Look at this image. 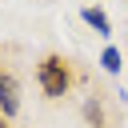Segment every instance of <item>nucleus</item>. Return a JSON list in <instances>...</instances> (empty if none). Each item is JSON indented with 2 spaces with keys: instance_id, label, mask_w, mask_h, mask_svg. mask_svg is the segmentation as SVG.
I'll list each match as a JSON object with an SVG mask.
<instances>
[{
  "instance_id": "f257e3e1",
  "label": "nucleus",
  "mask_w": 128,
  "mask_h": 128,
  "mask_svg": "<svg viewBox=\"0 0 128 128\" xmlns=\"http://www.w3.org/2000/svg\"><path fill=\"white\" fill-rule=\"evenodd\" d=\"M36 84H40V92H44L48 100L68 96V88H72V68H68V60H64L60 52L40 56V64H36Z\"/></svg>"
},
{
  "instance_id": "f03ea898",
  "label": "nucleus",
  "mask_w": 128,
  "mask_h": 128,
  "mask_svg": "<svg viewBox=\"0 0 128 128\" xmlns=\"http://www.w3.org/2000/svg\"><path fill=\"white\" fill-rule=\"evenodd\" d=\"M16 112H20V80L8 68H0V116L12 120Z\"/></svg>"
},
{
  "instance_id": "7ed1b4c3",
  "label": "nucleus",
  "mask_w": 128,
  "mask_h": 128,
  "mask_svg": "<svg viewBox=\"0 0 128 128\" xmlns=\"http://www.w3.org/2000/svg\"><path fill=\"white\" fill-rule=\"evenodd\" d=\"M80 20H84L96 36H104V40L112 36V20H108V12H104L100 4H84V8H80Z\"/></svg>"
},
{
  "instance_id": "20e7f679",
  "label": "nucleus",
  "mask_w": 128,
  "mask_h": 128,
  "mask_svg": "<svg viewBox=\"0 0 128 128\" xmlns=\"http://www.w3.org/2000/svg\"><path fill=\"white\" fill-rule=\"evenodd\" d=\"M120 60H124V56H120V48H116V44H108V48H104V52H100V68H104V72H108V76H116V72H120V68H124V64H120Z\"/></svg>"
},
{
  "instance_id": "39448f33",
  "label": "nucleus",
  "mask_w": 128,
  "mask_h": 128,
  "mask_svg": "<svg viewBox=\"0 0 128 128\" xmlns=\"http://www.w3.org/2000/svg\"><path fill=\"white\" fill-rule=\"evenodd\" d=\"M80 112H84V120H88L92 128H104V108H100V104H96L92 96L84 100V108H80Z\"/></svg>"
}]
</instances>
